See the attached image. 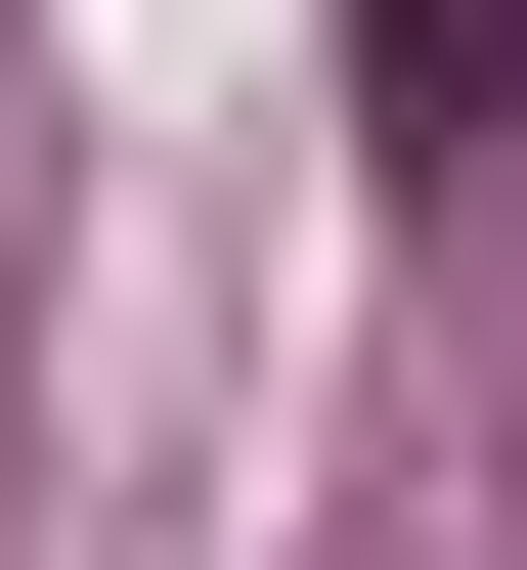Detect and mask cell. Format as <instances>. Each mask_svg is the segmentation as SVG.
<instances>
[{
    "mask_svg": "<svg viewBox=\"0 0 527 570\" xmlns=\"http://www.w3.org/2000/svg\"><path fill=\"white\" fill-rule=\"evenodd\" d=\"M352 132H396V176H484V132H527V0H352Z\"/></svg>",
    "mask_w": 527,
    "mask_h": 570,
    "instance_id": "cell-1",
    "label": "cell"
}]
</instances>
